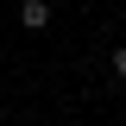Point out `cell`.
I'll use <instances>...</instances> for the list:
<instances>
[{
  "mask_svg": "<svg viewBox=\"0 0 126 126\" xmlns=\"http://www.w3.org/2000/svg\"><path fill=\"white\" fill-rule=\"evenodd\" d=\"M113 76L126 82V44H113Z\"/></svg>",
  "mask_w": 126,
  "mask_h": 126,
  "instance_id": "7a4b0ae2",
  "label": "cell"
},
{
  "mask_svg": "<svg viewBox=\"0 0 126 126\" xmlns=\"http://www.w3.org/2000/svg\"><path fill=\"white\" fill-rule=\"evenodd\" d=\"M19 25L25 32H44L50 25V0H19Z\"/></svg>",
  "mask_w": 126,
  "mask_h": 126,
  "instance_id": "6da1fadb",
  "label": "cell"
}]
</instances>
